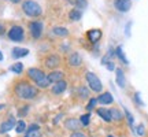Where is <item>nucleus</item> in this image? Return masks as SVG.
Returning <instances> with one entry per match:
<instances>
[{
	"label": "nucleus",
	"instance_id": "nucleus-1",
	"mask_svg": "<svg viewBox=\"0 0 148 137\" xmlns=\"http://www.w3.org/2000/svg\"><path fill=\"white\" fill-rule=\"evenodd\" d=\"M38 93V90L30 85L29 82H19L16 84L15 86V95L19 97V99H23V100H30V99H34Z\"/></svg>",
	"mask_w": 148,
	"mask_h": 137
},
{
	"label": "nucleus",
	"instance_id": "nucleus-2",
	"mask_svg": "<svg viewBox=\"0 0 148 137\" xmlns=\"http://www.w3.org/2000/svg\"><path fill=\"white\" fill-rule=\"evenodd\" d=\"M22 11L26 14L27 16H32V18H37L42 14V10H41V5L33 1V0H26L23 1L22 4Z\"/></svg>",
	"mask_w": 148,
	"mask_h": 137
},
{
	"label": "nucleus",
	"instance_id": "nucleus-3",
	"mask_svg": "<svg viewBox=\"0 0 148 137\" xmlns=\"http://www.w3.org/2000/svg\"><path fill=\"white\" fill-rule=\"evenodd\" d=\"M85 77H86V82H88V85H89L90 89L93 90V92H101L103 85H101V81L99 79V77H97L95 73L88 71Z\"/></svg>",
	"mask_w": 148,
	"mask_h": 137
},
{
	"label": "nucleus",
	"instance_id": "nucleus-4",
	"mask_svg": "<svg viewBox=\"0 0 148 137\" xmlns=\"http://www.w3.org/2000/svg\"><path fill=\"white\" fill-rule=\"evenodd\" d=\"M23 36H25V32L21 26H12L8 30V38L11 41H15V42H19L23 40Z\"/></svg>",
	"mask_w": 148,
	"mask_h": 137
},
{
	"label": "nucleus",
	"instance_id": "nucleus-5",
	"mask_svg": "<svg viewBox=\"0 0 148 137\" xmlns=\"http://www.w3.org/2000/svg\"><path fill=\"white\" fill-rule=\"evenodd\" d=\"M29 30L33 38H40L42 34V23L40 21H33L29 23Z\"/></svg>",
	"mask_w": 148,
	"mask_h": 137
},
{
	"label": "nucleus",
	"instance_id": "nucleus-6",
	"mask_svg": "<svg viewBox=\"0 0 148 137\" xmlns=\"http://www.w3.org/2000/svg\"><path fill=\"white\" fill-rule=\"evenodd\" d=\"M27 75H29V78H32L34 82H40L41 79H44L47 75H45V73L42 71V70H40V68H36V67H32L27 70Z\"/></svg>",
	"mask_w": 148,
	"mask_h": 137
},
{
	"label": "nucleus",
	"instance_id": "nucleus-7",
	"mask_svg": "<svg viewBox=\"0 0 148 137\" xmlns=\"http://www.w3.org/2000/svg\"><path fill=\"white\" fill-rule=\"evenodd\" d=\"M114 7L119 12H127L132 7V1L130 0H114Z\"/></svg>",
	"mask_w": 148,
	"mask_h": 137
},
{
	"label": "nucleus",
	"instance_id": "nucleus-8",
	"mask_svg": "<svg viewBox=\"0 0 148 137\" xmlns=\"http://www.w3.org/2000/svg\"><path fill=\"white\" fill-rule=\"evenodd\" d=\"M67 63L71 66V67H79L82 64V58L78 52H71L67 58Z\"/></svg>",
	"mask_w": 148,
	"mask_h": 137
},
{
	"label": "nucleus",
	"instance_id": "nucleus-9",
	"mask_svg": "<svg viewBox=\"0 0 148 137\" xmlns=\"http://www.w3.org/2000/svg\"><path fill=\"white\" fill-rule=\"evenodd\" d=\"M44 64H45L48 68H56L59 64H60V58H59L58 55H49V56H47Z\"/></svg>",
	"mask_w": 148,
	"mask_h": 137
},
{
	"label": "nucleus",
	"instance_id": "nucleus-10",
	"mask_svg": "<svg viewBox=\"0 0 148 137\" xmlns=\"http://www.w3.org/2000/svg\"><path fill=\"white\" fill-rule=\"evenodd\" d=\"M67 88V82L64 81V79H60L58 82H55V85L52 86V93L55 95H62L64 90Z\"/></svg>",
	"mask_w": 148,
	"mask_h": 137
},
{
	"label": "nucleus",
	"instance_id": "nucleus-11",
	"mask_svg": "<svg viewBox=\"0 0 148 137\" xmlns=\"http://www.w3.org/2000/svg\"><path fill=\"white\" fill-rule=\"evenodd\" d=\"M86 37L90 42H97L101 38V30L100 29H90L86 33Z\"/></svg>",
	"mask_w": 148,
	"mask_h": 137
},
{
	"label": "nucleus",
	"instance_id": "nucleus-12",
	"mask_svg": "<svg viewBox=\"0 0 148 137\" xmlns=\"http://www.w3.org/2000/svg\"><path fill=\"white\" fill-rule=\"evenodd\" d=\"M14 126H15V119H14L12 116H10V118H8V121L3 122V123L0 125V133L10 132L11 129H14Z\"/></svg>",
	"mask_w": 148,
	"mask_h": 137
},
{
	"label": "nucleus",
	"instance_id": "nucleus-13",
	"mask_svg": "<svg viewBox=\"0 0 148 137\" xmlns=\"http://www.w3.org/2000/svg\"><path fill=\"white\" fill-rule=\"evenodd\" d=\"M115 79H116V85H118L119 88H125L126 78H125V74L122 71V68H116L115 70Z\"/></svg>",
	"mask_w": 148,
	"mask_h": 137
},
{
	"label": "nucleus",
	"instance_id": "nucleus-14",
	"mask_svg": "<svg viewBox=\"0 0 148 137\" xmlns=\"http://www.w3.org/2000/svg\"><path fill=\"white\" fill-rule=\"evenodd\" d=\"M79 126H81V122L78 119H74V118H69L64 122V127L69 129V130H78Z\"/></svg>",
	"mask_w": 148,
	"mask_h": 137
},
{
	"label": "nucleus",
	"instance_id": "nucleus-15",
	"mask_svg": "<svg viewBox=\"0 0 148 137\" xmlns=\"http://www.w3.org/2000/svg\"><path fill=\"white\" fill-rule=\"evenodd\" d=\"M63 75H64L63 71H52V73H49L47 75V78L51 84H55V82H58L60 79H63Z\"/></svg>",
	"mask_w": 148,
	"mask_h": 137
},
{
	"label": "nucleus",
	"instance_id": "nucleus-16",
	"mask_svg": "<svg viewBox=\"0 0 148 137\" xmlns=\"http://www.w3.org/2000/svg\"><path fill=\"white\" fill-rule=\"evenodd\" d=\"M25 137H41V132H40L38 125H30Z\"/></svg>",
	"mask_w": 148,
	"mask_h": 137
},
{
	"label": "nucleus",
	"instance_id": "nucleus-17",
	"mask_svg": "<svg viewBox=\"0 0 148 137\" xmlns=\"http://www.w3.org/2000/svg\"><path fill=\"white\" fill-rule=\"evenodd\" d=\"M97 101L101 103V104H111L114 101V97L110 92H106V93H101L99 97H97Z\"/></svg>",
	"mask_w": 148,
	"mask_h": 137
},
{
	"label": "nucleus",
	"instance_id": "nucleus-18",
	"mask_svg": "<svg viewBox=\"0 0 148 137\" xmlns=\"http://www.w3.org/2000/svg\"><path fill=\"white\" fill-rule=\"evenodd\" d=\"M27 53H29V49H26V48H14L12 49V58L15 59L23 58V56H26Z\"/></svg>",
	"mask_w": 148,
	"mask_h": 137
},
{
	"label": "nucleus",
	"instance_id": "nucleus-19",
	"mask_svg": "<svg viewBox=\"0 0 148 137\" xmlns=\"http://www.w3.org/2000/svg\"><path fill=\"white\" fill-rule=\"evenodd\" d=\"M97 114L101 116V119L106 122H111V114H110V110H106V108H97Z\"/></svg>",
	"mask_w": 148,
	"mask_h": 137
},
{
	"label": "nucleus",
	"instance_id": "nucleus-20",
	"mask_svg": "<svg viewBox=\"0 0 148 137\" xmlns=\"http://www.w3.org/2000/svg\"><path fill=\"white\" fill-rule=\"evenodd\" d=\"M81 16H82V12H81V10H78V8H73V10L69 12V18L71 21H79Z\"/></svg>",
	"mask_w": 148,
	"mask_h": 137
},
{
	"label": "nucleus",
	"instance_id": "nucleus-21",
	"mask_svg": "<svg viewBox=\"0 0 148 137\" xmlns=\"http://www.w3.org/2000/svg\"><path fill=\"white\" fill-rule=\"evenodd\" d=\"M53 34L55 36H58V37H67L69 36V30L66 29V27H53Z\"/></svg>",
	"mask_w": 148,
	"mask_h": 137
},
{
	"label": "nucleus",
	"instance_id": "nucleus-22",
	"mask_svg": "<svg viewBox=\"0 0 148 137\" xmlns=\"http://www.w3.org/2000/svg\"><path fill=\"white\" fill-rule=\"evenodd\" d=\"M115 55L118 56V59H119V60H121L123 64H129L127 59L125 58V53H123V49H122V47H116L115 48Z\"/></svg>",
	"mask_w": 148,
	"mask_h": 137
},
{
	"label": "nucleus",
	"instance_id": "nucleus-23",
	"mask_svg": "<svg viewBox=\"0 0 148 137\" xmlns=\"http://www.w3.org/2000/svg\"><path fill=\"white\" fill-rule=\"evenodd\" d=\"M10 70L12 71V73H15V74H21L22 70H23V64H22L21 62H18V63H14V64H12V66L10 67Z\"/></svg>",
	"mask_w": 148,
	"mask_h": 137
},
{
	"label": "nucleus",
	"instance_id": "nucleus-24",
	"mask_svg": "<svg viewBox=\"0 0 148 137\" xmlns=\"http://www.w3.org/2000/svg\"><path fill=\"white\" fill-rule=\"evenodd\" d=\"M26 130V123L25 121H19L18 123H15V132L16 133H23Z\"/></svg>",
	"mask_w": 148,
	"mask_h": 137
},
{
	"label": "nucleus",
	"instance_id": "nucleus-25",
	"mask_svg": "<svg viewBox=\"0 0 148 137\" xmlns=\"http://www.w3.org/2000/svg\"><path fill=\"white\" fill-rule=\"evenodd\" d=\"M110 114H111V119H115V121H121L122 119V114L116 108L110 110Z\"/></svg>",
	"mask_w": 148,
	"mask_h": 137
},
{
	"label": "nucleus",
	"instance_id": "nucleus-26",
	"mask_svg": "<svg viewBox=\"0 0 148 137\" xmlns=\"http://www.w3.org/2000/svg\"><path fill=\"white\" fill-rule=\"evenodd\" d=\"M79 122H81V125H84V126H88L90 122V115L89 114H85V115L81 116V119H79Z\"/></svg>",
	"mask_w": 148,
	"mask_h": 137
},
{
	"label": "nucleus",
	"instance_id": "nucleus-27",
	"mask_svg": "<svg viewBox=\"0 0 148 137\" xmlns=\"http://www.w3.org/2000/svg\"><path fill=\"white\" fill-rule=\"evenodd\" d=\"M86 5H88L86 0H77V1H75V7H77L78 10H84V8H86Z\"/></svg>",
	"mask_w": 148,
	"mask_h": 137
},
{
	"label": "nucleus",
	"instance_id": "nucleus-28",
	"mask_svg": "<svg viewBox=\"0 0 148 137\" xmlns=\"http://www.w3.org/2000/svg\"><path fill=\"white\" fill-rule=\"evenodd\" d=\"M96 103H97V99H90L89 103H88V105H86V110H88V111H92L93 108H95Z\"/></svg>",
	"mask_w": 148,
	"mask_h": 137
},
{
	"label": "nucleus",
	"instance_id": "nucleus-29",
	"mask_svg": "<svg viewBox=\"0 0 148 137\" xmlns=\"http://www.w3.org/2000/svg\"><path fill=\"white\" fill-rule=\"evenodd\" d=\"M78 92H79V96H81V97H88V96H89L88 90L85 89V88H79Z\"/></svg>",
	"mask_w": 148,
	"mask_h": 137
},
{
	"label": "nucleus",
	"instance_id": "nucleus-30",
	"mask_svg": "<svg viewBox=\"0 0 148 137\" xmlns=\"http://www.w3.org/2000/svg\"><path fill=\"white\" fill-rule=\"evenodd\" d=\"M126 118H127V121H129V123H130V125H133V122H134V119H133L132 114H130V112H129L127 110H126Z\"/></svg>",
	"mask_w": 148,
	"mask_h": 137
},
{
	"label": "nucleus",
	"instance_id": "nucleus-31",
	"mask_svg": "<svg viewBox=\"0 0 148 137\" xmlns=\"http://www.w3.org/2000/svg\"><path fill=\"white\" fill-rule=\"evenodd\" d=\"M136 132H137L140 136H143L144 133H145V130H144V126H143V125H138V126H137V130H136Z\"/></svg>",
	"mask_w": 148,
	"mask_h": 137
},
{
	"label": "nucleus",
	"instance_id": "nucleus-32",
	"mask_svg": "<svg viewBox=\"0 0 148 137\" xmlns=\"http://www.w3.org/2000/svg\"><path fill=\"white\" fill-rule=\"evenodd\" d=\"M107 68H108V70H111V71H112V70H115V64L112 63V62H107ZM106 64H104V66H106Z\"/></svg>",
	"mask_w": 148,
	"mask_h": 137
},
{
	"label": "nucleus",
	"instance_id": "nucleus-33",
	"mask_svg": "<svg viewBox=\"0 0 148 137\" xmlns=\"http://www.w3.org/2000/svg\"><path fill=\"white\" fill-rule=\"evenodd\" d=\"M134 99H136V101H137L140 105H144V103L141 101V99H140V93H138V92L136 93V95H134Z\"/></svg>",
	"mask_w": 148,
	"mask_h": 137
},
{
	"label": "nucleus",
	"instance_id": "nucleus-34",
	"mask_svg": "<svg viewBox=\"0 0 148 137\" xmlns=\"http://www.w3.org/2000/svg\"><path fill=\"white\" fill-rule=\"evenodd\" d=\"M70 137H86V134H84V133H79V132H75V133H73Z\"/></svg>",
	"mask_w": 148,
	"mask_h": 137
},
{
	"label": "nucleus",
	"instance_id": "nucleus-35",
	"mask_svg": "<svg viewBox=\"0 0 148 137\" xmlns=\"http://www.w3.org/2000/svg\"><path fill=\"white\" fill-rule=\"evenodd\" d=\"M3 33H4V26H3V25L0 23V36H1Z\"/></svg>",
	"mask_w": 148,
	"mask_h": 137
},
{
	"label": "nucleus",
	"instance_id": "nucleus-36",
	"mask_svg": "<svg viewBox=\"0 0 148 137\" xmlns=\"http://www.w3.org/2000/svg\"><path fill=\"white\" fill-rule=\"evenodd\" d=\"M8 1H11V3H14V4H16V3H19V1H22V0H8Z\"/></svg>",
	"mask_w": 148,
	"mask_h": 137
},
{
	"label": "nucleus",
	"instance_id": "nucleus-37",
	"mask_svg": "<svg viewBox=\"0 0 148 137\" xmlns=\"http://www.w3.org/2000/svg\"><path fill=\"white\" fill-rule=\"evenodd\" d=\"M67 1H69L70 4H73V5H75V1H77V0H67Z\"/></svg>",
	"mask_w": 148,
	"mask_h": 137
},
{
	"label": "nucleus",
	"instance_id": "nucleus-38",
	"mask_svg": "<svg viewBox=\"0 0 148 137\" xmlns=\"http://www.w3.org/2000/svg\"><path fill=\"white\" fill-rule=\"evenodd\" d=\"M0 60H3V53L0 52Z\"/></svg>",
	"mask_w": 148,
	"mask_h": 137
},
{
	"label": "nucleus",
	"instance_id": "nucleus-39",
	"mask_svg": "<svg viewBox=\"0 0 148 137\" xmlns=\"http://www.w3.org/2000/svg\"><path fill=\"white\" fill-rule=\"evenodd\" d=\"M108 137H114V136H108Z\"/></svg>",
	"mask_w": 148,
	"mask_h": 137
}]
</instances>
